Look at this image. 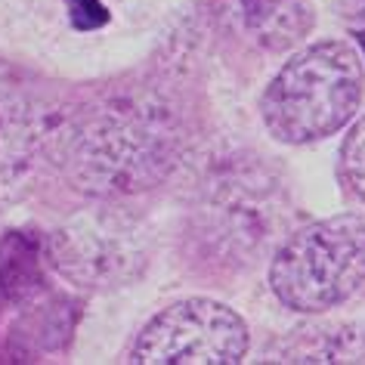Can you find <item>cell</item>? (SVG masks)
Returning a JSON list of instances; mask_svg holds the SVG:
<instances>
[{"label":"cell","instance_id":"obj_6","mask_svg":"<svg viewBox=\"0 0 365 365\" xmlns=\"http://www.w3.org/2000/svg\"><path fill=\"white\" fill-rule=\"evenodd\" d=\"M248 325L220 300L189 297L152 316L127 362L136 365H235L248 353Z\"/></svg>","mask_w":365,"mask_h":365},{"label":"cell","instance_id":"obj_11","mask_svg":"<svg viewBox=\"0 0 365 365\" xmlns=\"http://www.w3.org/2000/svg\"><path fill=\"white\" fill-rule=\"evenodd\" d=\"M337 161H341V177L346 189L365 205V115L346 130Z\"/></svg>","mask_w":365,"mask_h":365},{"label":"cell","instance_id":"obj_7","mask_svg":"<svg viewBox=\"0 0 365 365\" xmlns=\"http://www.w3.org/2000/svg\"><path fill=\"white\" fill-rule=\"evenodd\" d=\"M50 152V133L19 99H0V207L25 195L38 158Z\"/></svg>","mask_w":365,"mask_h":365},{"label":"cell","instance_id":"obj_4","mask_svg":"<svg viewBox=\"0 0 365 365\" xmlns=\"http://www.w3.org/2000/svg\"><path fill=\"white\" fill-rule=\"evenodd\" d=\"M195 226L211 254L226 263H251L288 226L285 189L257 158H235L205 182Z\"/></svg>","mask_w":365,"mask_h":365},{"label":"cell","instance_id":"obj_9","mask_svg":"<svg viewBox=\"0 0 365 365\" xmlns=\"http://www.w3.org/2000/svg\"><path fill=\"white\" fill-rule=\"evenodd\" d=\"M245 31L263 50H294L313 31V6L307 0H239Z\"/></svg>","mask_w":365,"mask_h":365},{"label":"cell","instance_id":"obj_2","mask_svg":"<svg viewBox=\"0 0 365 365\" xmlns=\"http://www.w3.org/2000/svg\"><path fill=\"white\" fill-rule=\"evenodd\" d=\"M365 96L359 50L344 41H319L297 50L260 99V118L272 140L309 145L328 140L356 118Z\"/></svg>","mask_w":365,"mask_h":365},{"label":"cell","instance_id":"obj_5","mask_svg":"<svg viewBox=\"0 0 365 365\" xmlns=\"http://www.w3.org/2000/svg\"><path fill=\"white\" fill-rule=\"evenodd\" d=\"M152 232L124 207L103 205L68 217L47 239V260L66 282L87 291H115L149 267Z\"/></svg>","mask_w":365,"mask_h":365},{"label":"cell","instance_id":"obj_1","mask_svg":"<svg viewBox=\"0 0 365 365\" xmlns=\"http://www.w3.org/2000/svg\"><path fill=\"white\" fill-rule=\"evenodd\" d=\"M180 118L152 93L108 96L50 136V158L81 192L127 198L168 180L180 158Z\"/></svg>","mask_w":365,"mask_h":365},{"label":"cell","instance_id":"obj_3","mask_svg":"<svg viewBox=\"0 0 365 365\" xmlns=\"http://www.w3.org/2000/svg\"><path fill=\"white\" fill-rule=\"evenodd\" d=\"M365 285V214H337L294 230L269 260V288L282 307L316 316Z\"/></svg>","mask_w":365,"mask_h":365},{"label":"cell","instance_id":"obj_10","mask_svg":"<svg viewBox=\"0 0 365 365\" xmlns=\"http://www.w3.org/2000/svg\"><path fill=\"white\" fill-rule=\"evenodd\" d=\"M47 245L34 232L16 230L0 239V294L10 304H29L43 288Z\"/></svg>","mask_w":365,"mask_h":365},{"label":"cell","instance_id":"obj_8","mask_svg":"<svg viewBox=\"0 0 365 365\" xmlns=\"http://www.w3.org/2000/svg\"><path fill=\"white\" fill-rule=\"evenodd\" d=\"M267 362H365V328L350 322L294 328L269 346Z\"/></svg>","mask_w":365,"mask_h":365}]
</instances>
